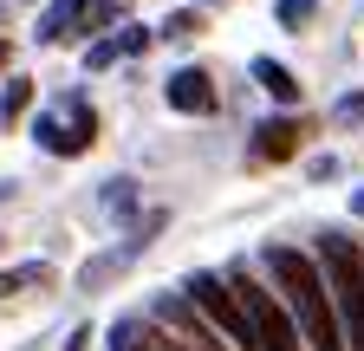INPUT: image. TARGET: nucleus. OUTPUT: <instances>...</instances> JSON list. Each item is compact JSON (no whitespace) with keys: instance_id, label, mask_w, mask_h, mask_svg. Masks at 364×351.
Instances as JSON below:
<instances>
[{"instance_id":"nucleus-1","label":"nucleus","mask_w":364,"mask_h":351,"mask_svg":"<svg viewBox=\"0 0 364 351\" xmlns=\"http://www.w3.org/2000/svg\"><path fill=\"white\" fill-rule=\"evenodd\" d=\"M260 267L273 274L287 319H299V332H306L312 351H345V332H338V313H332V299H326V280H318V267L299 247H267Z\"/></svg>"},{"instance_id":"nucleus-9","label":"nucleus","mask_w":364,"mask_h":351,"mask_svg":"<svg viewBox=\"0 0 364 351\" xmlns=\"http://www.w3.org/2000/svg\"><path fill=\"white\" fill-rule=\"evenodd\" d=\"M85 33V0H53V7L39 14V39L46 46H59V39Z\"/></svg>"},{"instance_id":"nucleus-12","label":"nucleus","mask_w":364,"mask_h":351,"mask_svg":"<svg viewBox=\"0 0 364 351\" xmlns=\"http://www.w3.org/2000/svg\"><path fill=\"white\" fill-rule=\"evenodd\" d=\"M26 104H33V85H26V78H14L7 92H0V124H14V117H26Z\"/></svg>"},{"instance_id":"nucleus-15","label":"nucleus","mask_w":364,"mask_h":351,"mask_svg":"<svg viewBox=\"0 0 364 351\" xmlns=\"http://www.w3.org/2000/svg\"><path fill=\"white\" fill-rule=\"evenodd\" d=\"M332 117H338V124H358V130H364V92H345Z\"/></svg>"},{"instance_id":"nucleus-10","label":"nucleus","mask_w":364,"mask_h":351,"mask_svg":"<svg viewBox=\"0 0 364 351\" xmlns=\"http://www.w3.org/2000/svg\"><path fill=\"white\" fill-rule=\"evenodd\" d=\"M156 319H163V325H176L182 338H189V345H196V351H215V338L202 332V319H196V306H189V299H176V293H169V299L156 306Z\"/></svg>"},{"instance_id":"nucleus-5","label":"nucleus","mask_w":364,"mask_h":351,"mask_svg":"<svg viewBox=\"0 0 364 351\" xmlns=\"http://www.w3.org/2000/svg\"><path fill=\"white\" fill-rule=\"evenodd\" d=\"M182 293H189V306H196V313H208L235 345L254 351V332H247V319H241V306H235V293H228L221 274H189V286H182Z\"/></svg>"},{"instance_id":"nucleus-16","label":"nucleus","mask_w":364,"mask_h":351,"mask_svg":"<svg viewBox=\"0 0 364 351\" xmlns=\"http://www.w3.org/2000/svg\"><path fill=\"white\" fill-rule=\"evenodd\" d=\"M189 33H202V14H176V20H163V39H189Z\"/></svg>"},{"instance_id":"nucleus-17","label":"nucleus","mask_w":364,"mask_h":351,"mask_svg":"<svg viewBox=\"0 0 364 351\" xmlns=\"http://www.w3.org/2000/svg\"><path fill=\"white\" fill-rule=\"evenodd\" d=\"M85 65H91V72H105V65H117V46H111V39H98V46L85 53Z\"/></svg>"},{"instance_id":"nucleus-8","label":"nucleus","mask_w":364,"mask_h":351,"mask_svg":"<svg viewBox=\"0 0 364 351\" xmlns=\"http://www.w3.org/2000/svg\"><path fill=\"white\" fill-rule=\"evenodd\" d=\"M111 345H117V351H189V345H176L169 332L136 325V319H117V325H111Z\"/></svg>"},{"instance_id":"nucleus-14","label":"nucleus","mask_w":364,"mask_h":351,"mask_svg":"<svg viewBox=\"0 0 364 351\" xmlns=\"http://www.w3.org/2000/svg\"><path fill=\"white\" fill-rule=\"evenodd\" d=\"M111 46H117V59H124V53H144V46H150V33H144V26H117Z\"/></svg>"},{"instance_id":"nucleus-18","label":"nucleus","mask_w":364,"mask_h":351,"mask_svg":"<svg viewBox=\"0 0 364 351\" xmlns=\"http://www.w3.org/2000/svg\"><path fill=\"white\" fill-rule=\"evenodd\" d=\"M273 14H280V26H299V20L312 14V0H280V7H273Z\"/></svg>"},{"instance_id":"nucleus-13","label":"nucleus","mask_w":364,"mask_h":351,"mask_svg":"<svg viewBox=\"0 0 364 351\" xmlns=\"http://www.w3.org/2000/svg\"><path fill=\"white\" fill-rule=\"evenodd\" d=\"M46 280H53V267H14V274H0V299L20 286H46Z\"/></svg>"},{"instance_id":"nucleus-6","label":"nucleus","mask_w":364,"mask_h":351,"mask_svg":"<svg viewBox=\"0 0 364 351\" xmlns=\"http://www.w3.org/2000/svg\"><path fill=\"white\" fill-rule=\"evenodd\" d=\"M163 98H169V111H189V117H208V111L221 104V98H215V78H208L202 65H182V72H169Z\"/></svg>"},{"instance_id":"nucleus-3","label":"nucleus","mask_w":364,"mask_h":351,"mask_svg":"<svg viewBox=\"0 0 364 351\" xmlns=\"http://www.w3.org/2000/svg\"><path fill=\"white\" fill-rule=\"evenodd\" d=\"M221 280H228V293H235L241 319H247V332H254V351H299V332H293V319H287V306L273 299L247 267L221 274Z\"/></svg>"},{"instance_id":"nucleus-19","label":"nucleus","mask_w":364,"mask_h":351,"mask_svg":"<svg viewBox=\"0 0 364 351\" xmlns=\"http://www.w3.org/2000/svg\"><path fill=\"white\" fill-rule=\"evenodd\" d=\"M351 215H364V189H358V195H351Z\"/></svg>"},{"instance_id":"nucleus-20","label":"nucleus","mask_w":364,"mask_h":351,"mask_svg":"<svg viewBox=\"0 0 364 351\" xmlns=\"http://www.w3.org/2000/svg\"><path fill=\"white\" fill-rule=\"evenodd\" d=\"M0 72H7V46H0Z\"/></svg>"},{"instance_id":"nucleus-2","label":"nucleus","mask_w":364,"mask_h":351,"mask_svg":"<svg viewBox=\"0 0 364 351\" xmlns=\"http://www.w3.org/2000/svg\"><path fill=\"white\" fill-rule=\"evenodd\" d=\"M318 280H326V299L338 313L345 351H364V254L351 234H318Z\"/></svg>"},{"instance_id":"nucleus-4","label":"nucleus","mask_w":364,"mask_h":351,"mask_svg":"<svg viewBox=\"0 0 364 351\" xmlns=\"http://www.w3.org/2000/svg\"><path fill=\"white\" fill-rule=\"evenodd\" d=\"M33 137H39V150H53V156H78V150H91V137H98V117H91L85 98H72L65 111H39Z\"/></svg>"},{"instance_id":"nucleus-11","label":"nucleus","mask_w":364,"mask_h":351,"mask_svg":"<svg viewBox=\"0 0 364 351\" xmlns=\"http://www.w3.org/2000/svg\"><path fill=\"white\" fill-rule=\"evenodd\" d=\"M254 78H260V92H267V98H280V104L299 98V78H293L280 59H254Z\"/></svg>"},{"instance_id":"nucleus-7","label":"nucleus","mask_w":364,"mask_h":351,"mask_svg":"<svg viewBox=\"0 0 364 351\" xmlns=\"http://www.w3.org/2000/svg\"><path fill=\"white\" fill-rule=\"evenodd\" d=\"M299 137H306V130H299L293 117H267V124L254 130V163H287V156L299 150Z\"/></svg>"}]
</instances>
